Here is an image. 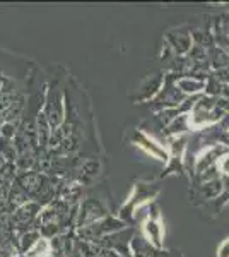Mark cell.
<instances>
[{
    "instance_id": "1",
    "label": "cell",
    "mask_w": 229,
    "mask_h": 257,
    "mask_svg": "<svg viewBox=\"0 0 229 257\" xmlns=\"http://www.w3.org/2000/svg\"><path fill=\"white\" fill-rule=\"evenodd\" d=\"M219 168L222 170V173H226V175H229V155L227 156H222V158L219 160Z\"/></svg>"
},
{
    "instance_id": "2",
    "label": "cell",
    "mask_w": 229,
    "mask_h": 257,
    "mask_svg": "<svg viewBox=\"0 0 229 257\" xmlns=\"http://www.w3.org/2000/svg\"><path fill=\"white\" fill-rule=\"evenodd\" d=\"M217 257H229V238L222 243V245H220Z\"/></svg>"
}]
</instances>
